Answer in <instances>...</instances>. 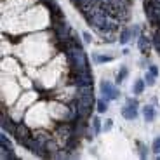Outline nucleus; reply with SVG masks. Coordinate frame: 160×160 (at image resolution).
I'll list each match as a JSON object with an SVG mask.
<instances>
[{
	"mask_svg": "<svg viewBox=\"0 0 160 160\" xmlns=\"http://www.w3.org/2000/svg\"><path fill=\"white\" fill-rule=\"evenodd\" d=\"M99 92L106 101H115V99H118V96H120L118 87H117L115 84H112V82H108V80H101Z\"/></svg>",
	"mask_w": 160,
	"mask_h": 160,
	"instance_id": "obj_1",
	"label": "nucleus"
},
{
	"mask_svg": "<svg viewBox=\"0 0 160 160\" xmlns=\"http://www.w3.org/2000/svg\"><path fill=\"white\" fill-rule=\"evenodd\" d=\"M122 117L125 120H136L138 118V99L136 98H127L125 104L122 108Z\"/></svg>",
	"mask_w": 160,
	"mask_h": 160,
	"instance_id": "obj_2",
	"label": "nucleus"
},
{
	"mask_svg": "<svg viewBox=\"0 0 160 160\" xmlns=\"http://www.w3.org/2000/svg\"><path fill=\"white\" fill-rule=\"evenodd\" d=\"M143 117H144V122H153L155 120V117H157V110H155V106L153 104H146V106H143Z\"/></svg>",
	"mask_w": 160,
	"mask_h": 160,
	"instance_id": "obj_3",
	"label": "nucleus"
},
{
	"mask_svg": "<svg viewBox=\"0 0 160 160\" xmlns=\"http://www.w3.org/2000/svg\"><path fill=\"white\" fill-rule=\"evenodd\" d=\"M132 38H134V37H132V30L129 28V26H124V30H122V32H120V35H118V42L122 45H127Z\"/></svg>",
	"mask_w": 160,
	"mask_h": 160,
	"instance_id": "obj_4",
	"label": "nucleus"
},
{
	"mask_svg": "<svg viewBox=\"0 0 160 160\" xmlns=\"http://www.w3.org/2000/svg\"><path fill=\"white\" fill-rule=\"evenodd\" d=\"M144 87H146L144 78H138L136 82H134V85H132V94H134V96H141L144 92Z\"/></svg>",
	"mask_w": 160,
	"mask_h": 160,
	"instance_id": "obj_5",
	"label": "nucleus"
},
{
	"mask_svg": "<svg viewBox=\"0 0 160 160\" xmlns=\"http://www.w3.org/2000/svg\"><path fill=\"white\" fill-rule=\"evenodd\" d=\"M14 136H16L18 139H19L21 143H23V141L26 139V138H28V129H26V125H24V124H18V127H16V134H14Z\"/></svg>",
	"mask_w": 160,
	"mask_h": 160,
	"instance_id": "obj_6",
	"label": "nucleus"
},
{
	"mask_svg": "<svg viewBox=\"0 0 160 160\" xmlns=\"http://www.w3.org/2000/svg\"><path fill=\"white\" fill-rule=\"evenodd\" d=\"M150 44H152V40H148L146 37L139 35V38H138V47H139L141 52H146V49H148Z\"/></svg>",
	"mask_w": 160,
	"mask_h": 160,
	"instance_id": "obj_7",
	"label": "nucleus"
},
{
	"mask_svg": "<svg viewBox=\"0 0 160 160\" xmlns=\"http://www.w3.org/2000/svg\"><path fill=\"white\" fill-rule=\"evenodd\" d=\"M96 110H98L99 113H104L106 110H108V103H106V99H104V98L96 99Z\"/></svg>",
	"mask_w": 160,
	"mask_h": 160,
	"instance_id": "obj_8",
	"label": "nucleus"
},
{
	"mask_svg": "<svg viewBox=\"0 0 160 160\" xmlns=\"http://www.w3.org/2000/svg\"><path fill=\"white\" fill-rule=\"evenodd\" d=\"M129 75V68L127 66H120V72L117 75V84H122V80H125Z\"/></svg>",
	"mask_w": 160,
	"mask_h": 160,
	"instance_id": "obj_9",
	"label": "nucleus"
},
{
	"mask_svg": "<svg viewBox=\"0 0 160 160\" xmlns=\"http://www.w3.org/2000/svg\"><path fill=\"white\" fill-rule=\"evenodd\" d=\"M112 59H113V56H103V54H98V52H94V61H96L98 64H101V63H110Z\"/></svg>",
	"mask_w": 160,
	"mask_h": 160,
	"instance_id": "obj_10",
	"label": "nucleus"
},
{
	"mask_svg": "<svg viewBox=\"0 0 160 160\" xmlns=\"http://www.w3.org/2000/svg\"><path fill=\"white\" fill-rule=\"evenodd\" d=\"M92 132H94V134L101 132V120L98 118V117H94V118H92Z\"/></svg>",
	"mask_w": 160,
	"mask_h": 160,
	"instance_id": "obj_11",
	"label": "nucleus"
},
{
	"mask_svg": "<svg viewBox=\"0 0 160 160\" xmlns=\"http://www.w3.org/2000/svg\"><path fill=\"white\" fill-rule=\"evenodd\" d=\"M138 150H139V157L141 158H146V157H148V148H146V146H144L143 143H138Z\"/></svg>",
	"mask_w": 160,
	"mask_h": 160,
	"instance_id": "obj_12",
	"label": "nucleus"
},
{
	"mask_svg": "<svg viewBox=\"0 0 160 160\" xmlns=\"http://www.w3.org/2000/svg\"><path fill=\"white\" fill-rule=\"evenodd\" d=\"M155 80H157V77L152 75L150 72L144 75V82H146V85H155Z\"/></svg>",
	"mask_w": 160,
	"mask_h": 160,
	"instance_id": "obj_13",
	"label": "nucleus"
},
{
	"mask_svg": "<svg viewBox=\"0 0 160 160\" xmlns=\"http://www.w3.org/2000/svg\"><path fill=\"white\" fill-rule=\"evenodd\" d=\"M152 152H155V153H158V155H160V138H155V139H153Z\"/></svg>",
	"mask_w": 160,
	"mask_h": 160,
	"instance_id": "obj_14",
	"label": "nucleus"
},
{
	"mask_svg": "<svg viewBox=\"0 0 160 160\" xmlns=\"http://www.w3.org/2000/svg\"><path fill=\"white\" fill-rule=\"evenodd\" d=\"M148 72L152 73V75L158 77V66H157V64H150V66H148Z\"/></svg>",
	"mask_w": 160,
	"mask_h": 160,
	"instance_id": "obj_15",
	"label": "nucleus"
},
{
	"mask_svg": "<svg viewBox=\"0 0 160 160\" xmlns=\"http://www.w3.org/2000/svg\"><path fill=\"white\" fill-rule=\"evenodd\" d=\"M82 37H84V42H85V44H91V42H92V37H91V33L84 32V33H82Z\"/></svg>",
	"mask_w": 160,
	"mask_h": 160,
	"instance_id": "obj_16",
	"label": "nucleus"
},
{
	"mask_svg": "<svg viewBox=\"0 0 160 160\" xmlns=\"http://www.w3.org/2000/svg\"><path fill=\"white\" fill-rule=\"evenodd\" d=\"M112 127H113V120H110V118H108L106 122H104V127H103V129H104V131H110Z\"/></svg>",
	"mask_w": 160,
	"mask_h": 160,
	"instance_id": "obj_17",
	"label": "nucleus"
}]
</instances>
